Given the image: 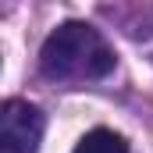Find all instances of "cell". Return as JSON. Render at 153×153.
<instances>
[{
    "mask_svg": "<svg viewBox=\"0 0 153 153\" xmlns=\"http://www.w3.org/2000/svg\"><path fill=\"white\" fill-rule=\"evenodd\" d=\"M39 71L53 82H89L114 71V50L85 22L57 25L43 50H39Z\"/></svg>",
    "mask_w": 153,
    "mask_h": 153,
    "instance_id": "1",
    "label": "cell"
},
{
    "mask_svg": "<svg viewBox=\"0 0 153 153\" xmlns=\"http://www.w3.org/2000/svg\"><path fill=\"white\" fill-rule=\"evenodd\" d=\"M43 143V111L29 100H7L0 111V146L4 153H36Z\"/></svg>",
    "mask_w": 153,
    "mask_h": 153,
    "instance_id": "2",
    "label": "cell"
},
{
    "mask_svg": "<svg viewBox=\"0 0 153 153\" xmlns=\"http://www.w3.org/2000/svg\"><path fill=\"white\" fill-rule=\"evenodd\" d=\"M75 153H128V143L111 128H93L89 135H82Z\"/></svg>",
    "mask_w": 153,
    "mask_h": 153,
    "instance_id": "3",
    "label": "cell"
}]
</instances>
